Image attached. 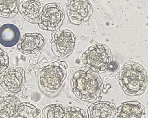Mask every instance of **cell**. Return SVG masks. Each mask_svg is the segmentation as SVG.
Masks as SVG:
<instances>
[{
	"label": "cell",
	"mask_w": 148,
	"mask_h": 118,
	"mask_svg": "<svg viewBox=\"0 0 148 118\" xmlns=\"http://www.w3.org/2000/svg\"><path fill=\"white\" fill-rule=\"evenodd\" d=\"M82 61L89 69L97 73H103L109 69L112 62V57L106 45L96 44L82 55Z\"/></svg>",
	"instance_id": "4"
},
{
	"label": "cell",
	"mask_w": 148,
	"mask_h": 118,
	"mask_svg": "<svg viewBox=\"0 0 148 118\" xmlns=\"http://www.w3.org/2000/svg\"><path fill=\"white\" fill-rule=\"evenodd\" d=\"M41 8V3L36 0H22L19 11L25 20L33 24L38 23Z\"/></svg>",
	"instance_id": "12"
},
{
	"label": "cell",
	"mask_w": 148,
	"mask_h": 118,
	"mask_svg": "<svg viewBox=\"0 0 148 118\" xmlns=\"http://www.w3.org/2000/svg\"><path fill=\"white\" fill-rule=\"evenodd\" d=\"M38 112L37 108L28 102L20 103L16 110V118H35Z\"/></svg>",
	"instance_id": "16"
},
{
	"label": "cell",
	"mask_w": 148,
	"mask_h": 118,
	"mask_svg": "<svg viewBox=\"0 0 148 118\" xmlns=\"http://www.w3.org/2000/svg\"><path fill=\"white\" fill-rule=\"evenodd\" d=\"M65 14L58 3H51L45 5L39 16L38 24L40 29L55 32L61 27Z\"/></svg>",
	"instance_id": "5"
},
{
	"label": "cell",
	"mask_w": 148,
	"mask_h": 118,
	"mask_svg": "<svg viewBox=\"0 0 148 118\" xmlns=\"http://www.w3.org/2000/svg\"><path fill=\"white\" fill-rule=\"evenodd\" d=\"M50 41L51 50L57 56L64 58L69 56L74 50L76 37L70 30L57 31L52 34Z\"/></svg>",
	"instance_id": "6"
},
{
	"label": "cell",
	"mask_w": 148,
	"mask_h": 118,
	"mask_svg": "<svg viewBox=\"0 0 148 118\" xmlns=\"http://www.w3.org/2000/svg\"><path fill=\"white\" fill-rule=\"evenodd\" d=\"M71 87L77 100L91 102L101 94L103 82L97 73L83 67L73 75L71 81Z\"/></svg>",
	"instance_id": "1"
},
{
	"label": "cell",
	"mask_w": 148,
	"mask_h": 118,
	"mask_svg": "<svg viewBox=\"0 0 148 118\" xmlns=\"http://www.w3.org/2000/svg\"><path fill=\"white\" fill-rule=\"evenodd\" d=\"M20 0H0V17L12 18L19 12Z\"/></svg>",
	"instance_id": "15"
},
{
	"label": "cell",
	"mask_w": 148,
	"mask_h": 118,
	"mask_svg": "<svg viewBox=\"0 0 148 118\" xmlns=\"http://www.w3.org/2000/svg\"><path fill=\"white\" fill-rule=\"evenodd\" d=\"M66 8L69 20L76 25L85 24L92 16V6L88 0H71Z\"/></svg>",
	"instance_id": "7"
},
{
	"label": "cell",
	"mask_w": 148,
	"mask_h": 118,
	"mask_svg": "<svg viewBox=\"0 0 148 118\" xmlns=\"http://www.w3.org/2000/svg\"><path fill=\"white\" fill-rule=\"evenodd\" d=\"M25 84V73L22 68H8L0 76V85L8 93L19 92Z\"/></svg>",
	"instance_id": "8"
},
{
	"label": "cell",
	"mask_w": 148,
	"mask_h": 118,
	"mask_svg": "<svg viewBox=\"0 0 148 118\" xmlns=\"http://www.w3.org/2000/svg\"><path fill=\"white\" fill-rule=\"evenodd\" d=\"M120 86L128 95H140L147 87V80L144 69L137 63L126 64L119 73Z\"/></svg>",
	"instance_id": "3"
},
{
	"label": "cell",
	"mask_w": 148,
	"mask_h": 118,
	"mask_svg": "<svg viewBox=\"0 0 148 118\" xmlns=\"http://www.w3.org/2000/svg\"><path fill=\"white\" fill-rule=\"evenodd\" d=\"M9 64L8 54L3 49L0 48V74L3 73L8 68Z\"/></svg>",
	"instance_id": "19"
},
{
	"label": "cell",
	"mask_w": 148,
	"mask_h": 118,
	"mask_svg": "<svg viewBox=\"0 0 148 118\" xmlns=\"http://www.w3.org/2000/svg\"><path fill=\"white\" fill-rule=\"evenodd\" d=\"M68 64L65 61L53 62L40 69L38 75V85L47 96L54 97L61 90L67 77Z\"/></svg>",
	"instance_id": "2"
},
{
	"label": "cell",
	"mask_w": 148,
	"mask_h": 118,
	"mask_svg": "<svg viewBox=\"0 0 148 118\" xmlns=\"http://www.w3.org/2000/svg\"><path fill=\"white\" fill-rule=\"evenodd\" d=\"M21 103L12 96L0 97V118H16V110Z\"/></svg>",
	"instance_id": "14"
},
{
	"label": "cell",
	"mask_w": 148,
	"mask_h": 118,
	"mask_svg": "<svg viewBox=\"0 0 148 118\" xmlns=\"http://www.w3.org/2000/svg\"><path fill=\"white\" fill-rule=\"evenodd\" d=\"M116 111V106L113 102L98 101L89 107L87 114L89 118H113Z\"/></svg>",
	"instance_id": "11"
},
{
	"label": "cell",
	"mask_w": 148,
	"mask_h": 118,
	"mask_svg": "<svg viewBox=\"0 0 148 118\" xmlns=\"http://www.w3.org/2000/svg\"><path fill=\"white\" fill-rule=\"evenodd\" d=\"M65 118H87L85 112L77 107L65 108Z\"/></svg>",
	"instance_id": "18"
},
{
	"label": "cell",
	"mask_w": 148,
	"mask_h": 118,
	"mask_svg": "<svg viewBox=\"0 0 148 118\" xmlns=\"http://www.w3.org/2000/svg\"><path fill=\"white\" fill-rule=\"evenodd\" d=\"M42 118H65L64 108L59 104L46 106L42 112Z\"/></svg>",
	"instance_id": "17"
},
{
	"label": "cell",
	"mask_w": 148,
	"mask_h": 118,
	"mask_svg": "<svg viewBox=\"0 0 148 118\" xmlns=\"http://www.w3.org/2000/svg\"><path fill=\"white\" fill-rule=\"evenodd\" d=\"M21 33L17 26L6 24L0 27V44L4 47H13L19 41Z\"/></svg>",
	"instance_id": "13"
},
{
	"label": "cell",
	"mask_w": 148,
	"mask_h": 118,
	"mask_svg": "<svg viewBox=\"0 0 148 118\" xmlns=\"http://www.w3.org/2000/svg\"><path fill=\"white\" fill-rule=\"evenodd\" d=\"M45 43V38L40 33H25L20 37L17 50L23 54L31 55L40 50Z\"/></svg>",
	"instance_id": "9"
},
{
	"label": "cell",
	"mask_w": 148,
	"mask_h": 118,
	"mask_svg": "<svg viewBox=\"0 0 148 118\" xmlns=\"http://www.w3.org/2000/svg\"><path fill=\"white\" fill-rule=\"evenodd\" d=\"M145 108L138 101L123 102L117 108L116 118H145Z\"/></svg>",
	"instance_id": "10"
}]
</instances>
